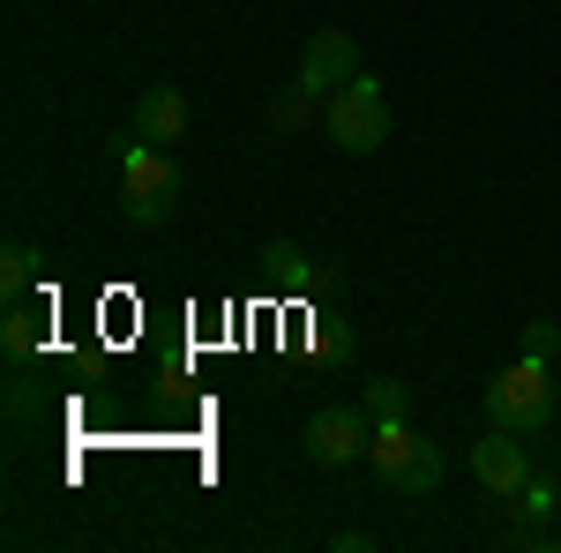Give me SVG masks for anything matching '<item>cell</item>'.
<instances>
[{"mask_svg": "<svg viewBox=\"0 0 561 553\" xmlns=\"http://www.w3.org/2000/svg\"><path fill=\"white\" fill-rule=\"evenodd\" d=\"M173 210H180V165H173V150H158V142L128 135V142H121V217L150 232V224H165Z\"/></svg>", "mask_w": 561, "mask_h": 553, "instance_id": "cell-1", "label": "cell"}, {"mask_svg": "<svg viewBox=\"0 0 561 553\" xmlns=\"http://www.w3.org/2000/svg\"><path fill=\"white\" fill-rule=\"evenodd\" d=\"M367 464H375V479H382L389 494L420 502V494H434V486H442L449 457H442V441L412 434L404 419H382V426H375V449H367Z\"/></svg>", "mask_w": 561, "mask_h": 553, "instance_id": "cell-2", "label": "cell"}, {"mask_svg": "<svg viewBox=\"0 0 561 553\" xmlns=\"http://www.w3.org/2000/svg\"><path fill=\"white\" fill-rule=\"evenodd\" d=\"M322 128H330V142H337V150H352V158L382 150L389 128H397V113H389V90L375 83V76H352V83L337 90V97H330Z\"/></svg>", "mask_w": 561, "mask_h": 553, "instance_id": "cell-3", "label": "cell"}, {"mask_svg": "<svg viewBox=\"0 0 561 553\" xmlns=\"http://www.w3.org/2000/svg\"><path fill=\"white\" fill-rule=\"evenodd\" d=\"M486 419L510 426V434H539V426L554 419V375H547V359L502 367V375L486 382Z\"/></svg>", "mask_w": 561, "mask_h": 553, "instance_id": "cell-4", "label": "cell"}, {"mask_svg": "<svg viewBox=\"0 0 561 553\" xmlns=\"http://www.w3.org/2000/svg\"><path fill=\"white\" fill-rule=\"evenodd\" d=\"M300 449H307V464H322V471L359 464V457L375 449V412H367V404H322V412L300 426Z\"/></svg>", "mask_w": 561, "mask_h": 553, "instance_id": "cell-5", "label": "cell"}, {"mask_svg": "<svg viewBox=\"0 0 561 553\" xmlns=\"http://www.w3.org/2000/svg\"><path fill=\"white\" fill-rule=\"evenodd\" d=\"M472 479L494 494V502H524V486L539 479V471H531V449H524V434L494 426L486 441H472Z\"/></svg>", "mask_w": 561, "mask_h": 553, "instance_id": "cell-6", "label": "cell"}, {"mask_svg": "<svg viewBox=\"0 0 561 553\" xmlns=\"http://www.w3.org/2000/svg\"><path fill=\"white\" fill-rule=\"evenodd\" d=\"M352 76H359V45H352L345 31H314V38H307V53H300V76H293V83H307L314 97H337Z\"/></svg>", "mask_w": 561, "mask_h": 553, "instance_id": "cell-7", "label": "cell"}, {"mask_svg": "<svg viewBox=\"0 0 561 553\" xmlns=\"http://www.w3.org/2000/svg\"><path fill=\"white\" fill-rule=\"evenodd\" d=\"M135 135H142V142H158V150L180 142V135H187V97H180L173 83H150L142 97H135Z\"/></svg>", "mask_w": 561, "mask_h": 553, "instance_id": "cell-8", "label": "cell"}, {"mask_svg": "<svg viewBox=\"0 0 561 553\" xmlns=\"http://www.w3.org/2000/svg\"><path fill=\"white\" fill-rule=\"evenodd\" d=\"M262 269H270L285 292H307V285H314V269H307V255L293 240H270V247H262Z\"/></svg>", "mask_w": 561, "mask_h": 553, "instance_id": "cell-9", "label": "cell"}, {"mask_svg": "<svg viewBox=\"0 0 561 553\" xmlns=\"http://www.w3.org/2000/svg\"><path fill=\"white\" fill-rule=\"evenodd\" d=\"M38 247H31V240H8V255H0V292H8V307H15V299H23V285H31V277H38Z\"/></svg>", "mask_w": 561, "mask_h": 553, "instance_id": "cell-10", "label": "cell"}, {"mask_svg": "<svg viewBox=\"0 0 561 553\" xmlns=\"http://www.w3.org/2000/svg\"><path fill=\"white\" fill-rule=\"evenodd\" d=\"M0 352H8V367H23V359L38 352V314L8 307V322H0Z\"/></svg>", "mask_w": 561, "mask_h": 553, "instance_id": "cell-11", "label": "cell"}, {"mask_svg": "<svg viewBox=\"0 0 561 553\" xmlns=\"http://www.w3.org/2000/svg\"><path fill=\"white\" fill-rule=\"evenodd\" d=\"M270 120H277V128H285V135H300L307 120H314V90H307V83L277 90V105H270Z\"/></svg>", "mask_w": 561, "mask_h": 553, "instance_id": "cell-12", "label": "cell"}, {"mask_svg": "<svg viewBox=\"0 0 561 553\" xmlns=\"http://www.w3.org/2000/svg\"><path fill=\"white\" fill-rule=\"evenodd\" d=\"M367 412H375V426L404 419V412H412V389H404V382H375V389H367Z\"/></svg>", "mask_w": 561, "mask_h": 553, "instance_id": "cell-13", "label": "cell"}, {"mask_svg": "<svg viewBox=\"0 0 561 553\" xmlns=\"http://www.w3.org/2000/svg\"><path fill=\"white\" fill-rule=\"evenodd\" d=\"M524 359H561V330L554 322H524Z\"/></svg>", "mask_w": 561, "mask_h": 553, "instance_id": "cell-14", "label": "cell"}, {"mask_svg": "<svg viewBox=\"0 0 561 553\" xmlns=\"http://www.w3.org/2000/svg\"><path fill=\"white\" fill-rule=\"evenodd\" d=\"M8 419H38V389H31V382L8 389Z\"/></svg>", "mask_w": 561, "mask_h": 553, "instance_id": "cell-15", "label": "cell"}]
</instances>
